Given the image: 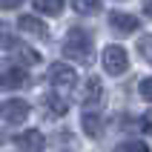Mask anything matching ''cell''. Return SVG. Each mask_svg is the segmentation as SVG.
Returning <instances> with one entry per match:
<instances>
[{"label":"cell","instance_id":"6da1fadb","mask_svg":"<svg viewBox=\"0 0 152 152\" xmlns=\"http://www.w3.org/2000/svg\"><path fill=\"white\" fill-rule=\"evenodd\" d=\"M63 58H69L72 63H83L89 66L92 63V34L83 32V29H69L66 40H63Z\"/></svg>","mask_w":152,"mask_h":152},{"label":"cell","instance_id":"7a4b0ae2","mask_svg":"<svg viewBox=\"0 0 152 152\" xmlns=\"http://www.w3.org/2000/svg\"><path fill=\"white\" fill-rule=\"evenodd\" d=\"M49 83L55 86V92H69L77 86V72L69 63H52L49 66Z\"/></svg>","mask_w":152,"mask_h":152},{"label":"cell","instance_id":"3957f363","mask_svg":"<svg viewBox=\"0 0 152 152\" xmlns=\"http://www.w3.org/2000/svg\"><path fill=\"white\" fill-rule=\"evenodd\" d=\"M103 103V83L101 77L89 75L83 80V92H80V106H83V112H98V106Z\"/></svg>","mask_w":152,"mask_h":152},{"label":"cell","instance_id":"277c9868","mask_svg":"<svg viewBox=\"0 0 152 152\" xmlns=\"http://www.w3.org/2000/svg\"><path fill=\"white\" fill-rule=\"evenodd\" d=\"M29 112H32V106H29L23 98H9V101H3V106H0V115H3V124H6V126L23 124V121L29 118Z\"/></svg>","mask_w":152,"mask_h":152},{"label":"cell","instance_id":"5b68a950","mask_svg":"<svg viewBox=\"0 0 152 152\" xmlns=\"http://www.w3.org/2000/svg\"><path fill=\"white\" fill-rule=\"evenodd\" d=\"M101 60H103V69L109 75H124L129 69V58H126V52H124V46H115V43L103 49Z\"/></svg>","mask_w":152,"mask_h":152},{"label":"cell","instance_id":"8992f818","mask_svg":"<svg viewBox=\"0 0 152 152\" xmlns=\"http://www.w3.org/2000/svg\"><path fill=\"white\" fill-rule=\"evenodd\" d=\"M12 141H15V146L20 152H43V146H46V138H43L37 129H23V132H17Z\"/></svg>","mask_w":152,"mask_h":152},{"label":"cell","instance_id":"52a82bcc","mask_svg":"<svg viewBox=\"0 0 152 152\" xmlns=\"http://www.w3.org/2000/svg\"><path fill=\"white\" fill-rule=\"evenodd\" d=\"M138 17L135 15H129V12H112L109 15V29L115 34H132V32H138Z\"/></svg>","mask_w":152,"mask_h":152},{"label":"cell","instance_id":"ba28073f","mask_svg":"<svg viewBox=\"0 0 152 152\" xmlns=\"http://www.w3.org/2000/svg\"><path fill=\"white\" fill-rule=\"evenodd\" d=\"M43 109H46V115H52V118H63L69 112V101L63 98V92H46L40 98Z\"/></svg>","mask_w":152,"mask_h":152},{"label":"cell","instance_id":"9c48e42d","mask_svg":"<svg viewBox=\"0 0 152 152\" xmlns=\"http://www.w3.org/2000/svg\"><path fill=\"white\" fill-rule=\"evenodd\" d=\"M0 83L6 86V89H20V86L29 83V72H26L23 66H6L3 69V77H0Z\"/></svg>","mask_w":152,"mask_h":152},{"label":"cell","instance_id":"30bf717a","mask_svg":"<svg viewBox=\"0 0 152 152\" xmlns=\"http://www.w3.org/2000/svg\"><path fill=\"white\" fill-rule=\"evenodd\" d=\"M9 55H12V60H15V66H34V63H40V55L34 49H29V46H23V43H15L12 49H9Z\"/></svg>","mask_w":152,"mask_h":152},{"label":"cell","instance_id":"8fae6325","mask_svg":"<svg viewBox=\"0 0 152 152\" xmlns=\"http://www.w3.org/2000/svg\"><path fill=\"white\" fill-rule=\"evenodd\" d=\"M17 32L20 34H32V37H46V23L34 15H23L17 20Z\"/></svg>","mask_w":152,"mask_h":152},{"label":"cell","instance_id":"7c38bea8","mask_svg":"<svg viewBox=\"0 0 152 152\" xmlns=\"http://www.w3.org/2000/svg\"><path fill=\"white\" fill-rule=\"evenodd\" d=\"M80 126H83V132L89 138H101L103 135V121L98 112H83L80 115Z\"/></svg>","mask_w":152,"mask_h":152},{"label":"cell","instance_id":"4fadbf2b","mask_svg":"<svg viewBox=\"0 0 152 152\" xmlns=\"http://www.w3.org/2000/svg\"><path fill=\"white\" fill-rule=\"evenodd\" d=\"M32 6L46 17H58L63 12V6H66V0H32Z\"/></svg>","mask_w":152,"mask_h":152},{"label":"cell","instance_id":"5bb4252c","mask_svg":"<svg viewBox=\"0 0 152 152\" xmlns=\"http://www.w3.org/2000/svg\"><path fill=\"white\" fill-rule=\"evenodd\" d=\"M77 15H98L101 12V0H69Z\"/></svg>","mask_w":152,"mask_h":152},{"label":"cell","instance_id":"9a60e30c","mask_svg":"<svg viewBox=\"0 0 152 152\" xmlns=\"http://www.w3.org/2000/svg\"><path fill=\"white\" fill-rule=\"evenodd\" d=\"M138 55L152 63V34H144V37L138 40Z\"/></svg>","mask_w":152,"mask_h":152},{"label":"cell","instance_id":"2e32d148","mask_svg":"<svg viewBox=\"0 0 152 152\" xmlns=\"http://www.w3.org/2000/svg\"><path fill=\"white\" fill-rule=\"evenodd\" d=\"M121 152H149V146L144 141H124L121 144Z\"/></svg>","mask_w":152,"mask_h":152},{"label":"cell","instance_id":"e0dca14e","mask_svg":"<svg viewBox=\"0 0 152 152\" xmlns=\"http://www.w3.org/2000/svg\"><path fill=\"white\" fill-rule=\"evenodd\" d=\"M138 92H141V98H144V101H149V103H152V77H144V80H141Z\"/></svg>","mask_w":152,"mask_h":152},{"label":"cell","instance_id":"ac0fdd59","mask_svg":"<svg viewBox=\"0 0 152 152\" xmlns=\"http://www.w3.org/2000/svg\"><path fill=\"white\" fill-rule=\"evenodd\" d=\"M141 129H144L146 135H152V109L144 112V118H141Z\"/></svg>","mask_w":152,"mask_h":152},{"label":"cell","instance_id":"d6986e66","mask_svg":"<svg viewBox=\"0 0 152 152\" xmlns=\"http://www.w3.org/2000/svg\"><path fill=\"white\" fill-rule=\"evenodd\" d=\"M20 3H23V0H0V6H3V9H17Z\"/></svg>","mask_w":152,"mask_h":152},{"label":"cell","instance_id":"ffe728a7","mask_svg":"<svg viewBox=\"0 0 152 152\" xmlns=\"http://www.w3.org/2000/svg\"><path fill=\"white\" fill-rule=\"evenodd\" d=\"M141 6H144V12L152 17V0H141Z\"/></svg>","mask_w":152,"mask_h":152}]
</instances>
